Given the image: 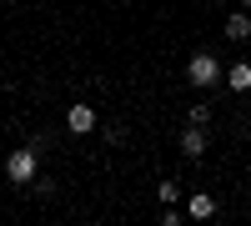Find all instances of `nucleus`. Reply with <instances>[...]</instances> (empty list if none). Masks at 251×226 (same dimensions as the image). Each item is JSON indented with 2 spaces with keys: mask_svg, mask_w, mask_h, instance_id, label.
<instances>
[{
  "mask_svg": "<svg viewBox=\"0 0 251 226\" xmlns=\"http://www.w3.org/2000/svg\"><path fill=\"white\" fill-rule=\"evenodd\" d=\"M66 131H71V136H91V131H96V111L86 106V100L66 106Z\"/></svg>",
  "mask_w": 251,
  "mask_h": 226,
  "instance_id": "obj_3",
  "label": "nucleus"
},
{
  "mask_svg": "<svg viewBox=\"0 0 251 226\" xmlns=\"http://www.w3.org/2000/svg\"><path fill=\"white\" fill-rule=\"evenodd\" d=\"M241 5H246V10H251V0H241Z\"/></svg>",
  "mask_w": 251,
  "mask_h": 226,
  "instance_id": "obj_11",
  "label": "nucleus"
},
{
  "mask_svg": "<svg viewBox=\"0 0 251 226\" xmlns=\"http://www.w3.org/2000/svg\"><path fill=\"white\" fill-rule=\"evenodd\" d=\"M221 75H226V66H221V60H216L211 50H196L191 60H186V80H191L196 91H211Z\"/></svg>",
  "mask_w": 251,
  "mask_h": 226,
  "instance_id": "obj_1",
  "label": "nucleus"
},
{
  "mask_svg": "<svg viewBox=\"0 0 251 226\" xmlns=\"http://www.w3.org/2000/svg\"><path fill=\"white\" fill-rule=\"evenodd\" d=\"M226 40H236V46H241V40H251V15H246V10L226 15Z\"/></svg>",
  "mask_w": 251,
  "mask_h": 226,
  "instance_id": "obj_7",
  "label": "nucleus"
},
{
  "mask_svg": "<svg viewBox=\"0 0 251 226\" xmlns=\"http://www.w3.org/2000/svg\"><path fill=\"white\" fill-rule=\"evenodd\" d=\"M181 156H191V161H201L206 156V126H191V121H186V131H181Z\"/></svg>",
  "mask_w": 251,
  "mask_h": 226,
  "instance_id": "obj_4",
  "label": "nucleus"
},
{
  "mask_svg": "<svg viewBox=\"0 0 251 226\" xmlns=\"http://www.w3.org/2000/svg\"><path fill=\"white\" fill-rule=\"evenodd\" d=\"M186 121H191V126H211V106H206V100H196V106L186 111Z\"/></svg>",
  "mask_w": 251,
  "mask_h": 226,
  "instance_id": "obj_9",
  "label": "nucleus"
},
{
  "mask_svg": "<svg viewBox=\"0 0 251 226\" xmlns=\"http://www.w3.org/2000/svg\"><path fill=\"white\" fill-rule=\"evenodd\" d=\"M186 216H191V221H211L216 216V196L211 191H191V196H186Z\"/></svg>",
  "mask_w": 251,
  "mask_h": 226,
  "instance_id": "obj_5",
  "label": "nucleus"
},
{
  "mask_svg": "<svg viewBox=\"0 0 251 226\" xmlns=\"http://www.w3.org/2000/svg\"><path fill=\"white\" fill-rule=\"evenodd\" d=\"M226 86H231V91H251V60H236V66H226Z\"/></svg>",
  "mask_w": 251,
  "mask_h": 226,
  "instance_id": "obj_6",
  "label": "nucleus"
},
{
  "mask_svg": "<svg viewBox=\"0 0 251 226\" xmlns=\"http://www.w3.org/2000/svg\"><path fill=\"white\" fill-rule=\"evenodd\" d=\"M156 196H161V206H176V201H181L186 191H181V181H171V176H166L161 186H156Z\"/></svg>",
  "mask_w": 251,
  "mask_h": 226,
  "instance_id": "obj_8",
  "label": "nucleus"
},
{
  "mask_svg": "<svg viewBox=\"0 0 251 226\" xmlns=\"http://www.w3.org/2000/svg\"><path fill=\"white\" fill-rule=\"evenodd\" d=\"M161 226H181V211L176 206H161Z\"/></svg>",
  "mask_w": 251,
  "mask_h": 226,
  "instance_id": "obj_10",
  "label": "nucleus"
},
{
  "mask_svg": "<svg viewBox=\"0 0 251 226\" xmlns=\"http://www.w3.org/2000/svg\"><path fill=\"white\" fill-rule=\"evenodd\" d=\"M35 166H40V146H20L5 156V176H10V186H30L35 181Z\"/></svg>",
  "mask_w": 251,
  "mask_h": 226,
  "instance_id": "obj_2",
  "label": "nucleus"
}]
</instances>
